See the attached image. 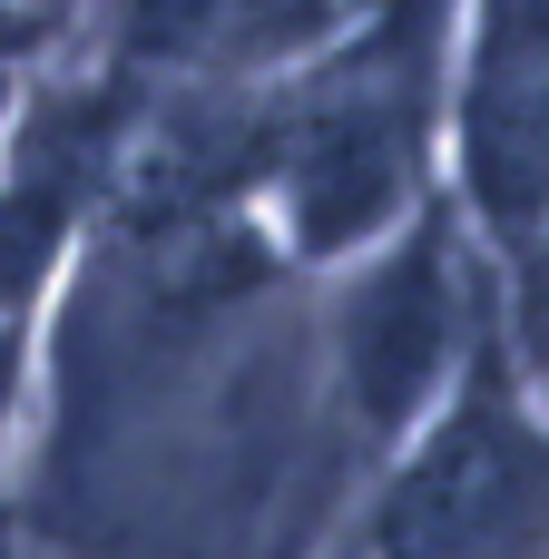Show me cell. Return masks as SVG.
Returning <instances> with one entry per match:
<instances>
[{"instance_id":"1","label":"cell","mask_w":549,"mask_h":559,"mask_svg":"<svg viewBox=\"0 0 549 559\" xmlns=\"http://www.w3.org/2000/svg\"><path fill=\"white\" fill-rule=\"evenodd\" d=\"M452 0H363L246 98V216L275 265H344L442 197Z\"/></svg>"},{"instance_id":"2","label":"cell","mask_w":549,"mask_h":559,"mask_svg":"<svg viewBox=\"0 0 549 559\" xmlns=\"http://www.w3.org/2000/svg\"><path fill=\"white\" fill-rule=\"evenodd\" d=\"M373 559H549V383L521 364L501 314L481 324L452 393L383 452Z\"/></svg>"},{"instance_id":"3","label":"cell","mask_w":549,"mask_h":559,"mask_svg":"<svg viewBox=\"0 0 549 559\" xmlns=\"http://www.w3.org/2000/svg\"><path fill=\"white\" fill-rule=\"evenodd\" d=\"M334 305H324V393L354 423L363 452H393L472 364L481 324L501 314V285L481 265V246L462 236L452 197L413 206L393 236H373L363 255L324 265Z\"/></svg>"},{"instance_id":"4","label":"cell","mask_w":549,"mask_h":559,"mask_svg":"<svg viewBox=\"0 0 549 559\" xmlns=\"http://www.w3.org/2000/svg\"><path fill=\"white\" fill-rule=\"evenodd\" d=\"M442 197L491 285L530 275L549 246V0H452Z\"/></svg>"},{"instance_id":"5","label":"cell","mask_w":549,"mask_h":559,"mask_svg":"<svg viewBox=\"0 0 549 559\" xmlns=\"http://www.w3.org/2000/svg\"><path fill=\"white\" fill-rule=\"evenodd\" d=\"M39 324L49 314H0V472H10V442L29 413V383H39Z\"/></svg>"},{"instance_id":"6","label":"cell","mask_w":549,"mask_h":559,"mask_svg":"<svg viewBox=\"0 0 549 559\" xmlns=\"http://www.w3.org/2000/svg\"><path fill=\"white\" fill-rule=\"evenodd\" d=\"M29 10H69V0H29Z\"/></svg>"},{"instance_id":"7","label":"cell","mask_w":549,"mask_h":559,"mask_svg":"<svg viewBox=\"0 0 549 559\" xmlns=\"http://www.w3.org/2000/svg\"><path fill=\"white\" fill-rule=\"evenodd\" d=\"M0 559H10V540H0Z\"/></svg>"}]
</instances>
